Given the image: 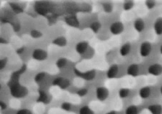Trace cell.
Instances as JSON below:
<instances>
[{
  "instance_id": "obj_17",
  "label": "cell",
  "mask_w": 162,
  "mask_h": 114,
  "mask_svg": "<svg viewBox=\"0 0 162 114\" xmlns=\"http://www.w3.org/2000/svg\"><path fill=\"white\" fill-rule=\"evenodd\" d=\"M53 43L57 46H59V47H64L67 43V41L64 37H59L53 41Z\"/></svg>"
},
{
  "instance_id": "obj_37",
  "label": "cell",
  "mask_w": 162,
  "mask_h": 114,
  "mask_svg": "<svg viewBox=\"0 0 162 114\" xmlns=\"http://www.w3.org/2000/svg\"><path fill=\"white\" fill-rule=\"evenodd\" d=\"M160 54H162V45L160 46Z\"/></svg>"
},
{
  "instance_id": "obj_35",
  "label": "cell",
  "mask_w": 162,
  "mask_h": 114,
  "mask_svg": "<svg viewBox=\"0 0 162 114\" xmlns=\"http://www.w3.org/2000/svg\"><path fill=\"white\" fill-rule=\"evenodd\" d=\"M5 62L3 61H0V69H2V68H3V66H5Z\"/></svg>"
},
{
  "instance_id": "obj_31",
  "label": "cell",
  "mask_w": 162,
  "mask_h": 114,
  "mask_svg": "<svg viewBox=\"0 0 162 114\" xmlns=\"http://www.w3.org/2000/svg\"><path fill=\"white\" fill-rule=\"evenodd\" d=\"M133 7V2L131 1H127L124 3V9L125 10H130Z\"/></svg>"
},
{
  "instance_id": "obj_12",
  "label": "cell",
  "mask_w": 162,
  "mask_h": 114,
  "mask_svg": "<svg viewBox=\"0 0 162 114\" xmlns=\"http://www.w3.org/2000/svg\"><path fill=\"white\" fill-rule=\"evenodd\" d=\"M150 93H151V89H150L149 86H145L142 87L140 91H139V95L141 98L143 99H146L148 97L150 96Z\"/></svg>"
},
{
  "instance_id": "obj_36",
  "label": "cell",
  "mask_w": 162,
  "mask_h": 114,
  "mask_svg": "<svg viewBox=\"0 0 162 114\" xmlns=\"http://www.w3.org/2000/svg\"><path fill=\"white\" fill-rule=\"evenodd\" d=\"M107 114H116V113H115V112H114V111H111V112H107Z\"/></svg>"
},
{
  "instance_id": "obj_4",
  "label": "cell",
  "mask_w": 162,
  "mask_h": 114,
  "mask_svg": "<svg viewBox=\"0 0 162 114\" xmlns=\"http://www.w3.org/2000/svg\"><path fill=\"white\" fill-rule=\"evenodd\" d=\"M148 72L154 76H159L162 74V66L160 64H153L148 68Z\"/></svg>"
},
{
  "instance_id": "obj_19",
  "label": "cell",
  "mask_w": 162,
  "mask_h": 114,
  "mask_svg": "<svg viewBox=\"0 0 162 114\" xmlns=\"http://www.w3.org/2000/svg\"><path fill=\"white\" fill-rule=\"evenodd\" d=\"M118 94H119V97H122V98H126L130 94V89H126V88H122L119 90Z\"/></svg>"
},
{
  "instance_id": "obj_25",
  "label": "cell",
  "mask_w": 162,
  "mask_h": 114,
  "mask_svg": "<svg viewBox=\"0 0 162 114\" xmlns=\"http://www.w3.org/2000/svg\"><path fill=\"white\" fill-rule=\"evenodd\" d=\"M45 76V73H39V74H37L36 77H35V81H36V82H40V81H41L44 79Z\"/></svg>"
},
{
  "instance_id": "obj_28",
  "label": "cell",
  "mask_w": 162,
  "mask_h": 114,
  "mask_svg": "<svg viewBox=\"0 0 162 114\" xmlns=\"http://www.w3.org/2000/svg\"><path fill=\"white\" fill-rule=\"evenodd\" d=\"M61 108L64 110H66V111H69L71 109V105L68 102H64L61 105Z\"/></svg>"
},
{
  "instance_id": "obj_9",
  "label": "cell",
  "mask_w": 162,
  "mask_h": 114,
  "mask_svg": "<svg viewBox=\"0 0 162 114\" xmlns=\"http://www.w3.org/2000/svg\"><path fill=\"white\" fill-rule=\"evenodd\" d=\"M88 48V43L87 42H80L79 43H77L76 47L77 53L80 54H83L85 53Z\"/></svg>"
},
{
  "instance_id": "obj_11",
  "label": "cell",
  "mask_w": 162,
  "mask_h": 114,
  "mask_svg": "<svg viewBox=\"0 0 162 114\" xmlns=\"http://www.w3.org/2000/svg\"><path fill=\"white\" fill-rule=\"evenodd\" d=\"M154 30L156 32V34L158 35L162 34V18H158L154 22Z\"/></svg>"
},
{
  "instance_id": "obj_2",
  "label": "cell",
  "mask_w": 162,
  "mask_h": 114,
  "mask_svg": "<svg viewBox=\"0 0 162 114\" xmlns=\"http://www.w3.org/2000/svg\"><path fill=\"white\" fill-rule=\"evenodd\" d=\"M152 51V45L149 42H143L140 47V54L142 57H147Z\"/></svg>"
},
{
  "instance_id": "obj_13",
  "label": "cell",
  "mask_w": 162,
  "mask_h": 114,
  "mask_svg": "<svg viewBox=\"0 0 162 114\" xmlns=\"http://www.w3.org/2000/svg\"><path fill=\"white\" fill-rule=\"evenodd\" d=\"M148 109L152 114H162V106L160 105H151Z\"/></svg>"
},
{
  "instance_id": "obj_22",
  "label": "cell",
  "mask_w": 162,
  "mask_h": 114,
  "mask_svg": "<svg viewBox=\"0 0 162 114\" xmlns=\"http://www.w3.org/2000/svg\"><path fill=\"white\" fill-rule=\"evenodd\" d=\"M66 64H67V60L64 57H61L57 61V66L58 68H64L66 66Z\"/></svg>"
},
{
  "instance_id": "obj_27",
  "label": "cell",
  "mask_w": 162,
  "mask_h": 114,
  "mask_svg": "<svg viewBox=\"0 0 162 114\" xmlns=\"http://www.w3.org/2000/svg\"><path fill=\"white\" fill-rule=\"evenodd\" d=\"M145 4L149 9H153L155 6V2L153 0H149V1L145 2Z\"/></svg>"
},
{
  "instance_id": "obj_10",
  "label": "cell",
  "mask_w": 162,
  "mask_h": 114,
  "mask_svg": "<svg viewBox=\"0 0 162 114\" xmlns=\"http://www.w3.org/2000/svg\"><path fill=\"white\" fill-rule=\"evenodd\" d=\"M127 74L132 77L137 76V74H139V66L136 64L131 65L127 69Z\"/></svg>"
},
{
  "instance_id": "obj_38",
  "label": "cell",
  "mask_w": 162,
  "mask_h": 114,
  "mask_svg": "<svg viewBox=\"0 0 162 114\" xmlns=\"http://www.w3.org/2000/svg\"><path fill=\"white\" fill-rule=\"evenodd\" d=\"M160 93L162 94V85H161V87H160Z\"/></svg>"
},
{
  "instance_id": "obj_34",
  "label": "cell",
  "mask_w": 162,
  "mask_h": 114,
  "mask_svg": "<svg viewBox=\"0 0 162 114\" xmlns=\"http://www.w3.org/2000/svg\"><path fill=\"white\" fill-rule=\"evenodd\" d=\"M103 7H104L105 11H107V12H108V13L111 12L112 10V6L111 4H105L104 6H103Z\"/></svg>"
},
{
  "instance_id": "obj_3",
  "label": "cell",
  "mask_w": 162,
  "mask_h": 114,
  "mask_svg": "<svg viewBox=\"0 0 162 114\" xmlns=\"http://www.w3.org/2000/svg\"><path fill=\"white\" fill-rule=\"evenodd\" d=\"M108 96H109V91L107 88L105 87H98L97 88L96 97L99 101H101V102L105 101L108 97Z\"/></svg>"
},
{
  "instance_id": "obj_21",
  "label": "cell",
  "mask_w": 162,
  "mask_h": 114,
  "mask_svg": "<svg viewBox=\"0 0 162 114\" xmlns=\"http://www.w3.org/2000/svg\"><path fill=\"white\" fill-rule=\"evenodd\" d=\"M80 114H94V112L88 106H84L80 109Z\"/></svg>"
},
{
  "instance_id": "obj_23",
  "label": "cell",
  "mask_w": 162,
  "mask_h": 114,
  "mask_svg": "<svg viewBox=\"0 0 162 114\" xmlns=\"http://www.w3.org/2000/svg\"><path fill=\"white\" fill-rule=\"evenodd\" d=\"M48 94H46L45 92H41L40 95H39V99H38V101H40V102H45L48 101Z\"/></svg>"
},
{
  "instance_id": "obj_33",
  "label": "cell",
  "mask_w": 162,
  "mask_h": 114,
  "mask_svg": "<svg viewBox=\"0 0 162 114\" xmlns=\"http://www.w3.org/2000/svg\"><path fill=\"white\" fill-rule=\"evenodd\" d=\"M17 114H32V112L29 109H21L19 110L18 112H17Z\"/></svg>"
},
{
  "instance_id": "obj_26",
  "label": "cell",
  "mask_w": 162,
  "mask_h": 114,
  "mask_svg": "<svg viewBox=\"0 0 162 114\" xmlns=\"http://www.w3.org/2000/svg\"><path fill=\"white\" fill-rule=\"evenodd\" d=\"M30 34H31V36L34 38H40V37L42 35V34L41 33L40 31H39V30H32L31 33H30Z\"/></svg>"
},
{
  "instance_id": "obj_24",
  "label": "cell",
  "mask_w": 162,
  "mask_h": 114,
  "mask_svg": "<svg viewBox=\"0 0 162 114\" xmlns=\"http://www.w3.org/2000/svg\"><path fill=\"white\" fill-rule=\"evenodd\" d=\"M101 27V24L99 23V22H94L91 25V29L93 30L94 32H98V30H99V28Z\"/></svg>"
},
{
  "instance_id": "obj_16",
  "label": "cell",
  "mask_w": 162,
  "mask_h": 114,
  "mask_svg": "<svg viewBox=\"0 0 162 114\" xmlns=\"http://www.w3.org/2000/svg\"><path fill=\"white\" fill-rule=\"evenodd\" d=\"M131 46L130 43H125L120 49V54L122 56H126L131 52Z\"/></svg>"
},
{
  "instance_id": "obj_29",
  "label": "cell",
  "mask_w": 162,
  "mask_h": 114,
  "mask_svg": "<svg viewBox=\"0 0 162 114\" xmlns=\"http://www.w3.org/2000/svg\"><path fill=\"white\" fill-rule=\"evenodd\" d=\"M69 81L67 80V79H64V81H62V83H61L60 86H61L62 89H65V88H67V87L69 85Z\"/></svg>"
},
{
  "instance_id": "obj_1",
  "label": "cell",
  "mask_w": 162,
  "mask_h": 114,
  "mask_svg": "<svg viewBox=\"0 0 162 114\" xmlns=\"http://www.w3.org/2000/svg\"><path fill=\"white\" fill-rule=\"evenodd\" d=\"M11 93L15 97H22L27 94L28 90L25 87L21 86L18 83V84H15L11 87Z\"/></svg>"
},
{
  "instance_id": "obj_14",
  "label": "cell",
  "mask_w": 162,
  "mask_h": 114,
  "mask_svg": "<svg viewBox=\"0 0 162 114\" xmlns=\"http://www.w3.org/2000/svg\"><path fill=\"white\" fill-rule=\"evenodd\" d=\"M118 72V66H117V65H113V66H111L109 68L107 75V77L109 78H113L117 75Z\"/></svg>"
},
{
  "instance_id": "obj_8",
  "label": "cell",
  "mask_w": 162,
  "mask_h": 114,
  "mask_svg": "<svg viewBox=\"0 0 162 114\" xmlns=\"http://www.w3.org/2000/svg\"><path fill=\"white\" fill-rule=\"evenodd\" d=\"M36 11L37 12L41 15H45L48 11V6L45 2H38L36 4Z\"/></svg>"
},
{
  "instance_id": "obj_5",
  "label": "cell",
  "mask_w": 162,
  "mask_h": 114,
  "mask_svg": "<svg viewBox=\"0 0 162 114\" xmlns=\"http://www.w3.org/2000/svg\"><path fill=\"white\" fill-rule=\"evenodd\" d=\"M110 30L113 34H119L124 30V26L120 22H115L111 24Z\"/></svg>"
},
{
  "instance_id": "obj_15",
  "label": "cell",
  "mask_w": 162,
  "mask_h": 114,
  "mask_svg": "<svg viewBox=\"0 0 162 114\" xmlns=\"http://www.w3.org/2000/svg\"><path fill=\"white\" fill-rule=\"evenodd\" d=\"M134 28L135 30L138 32L143 31L145 29V22L141 19H137L134 22Z\"/></svg>"
},
{
  "instance_id": "obj_6",
  "label": "cell",
  "mask_w": 162,
  "mask_h": 114,
  "mask_svg": "<svg viewBox=\"0 0 162 114\" xmlns=\"http://www.w3.org/2000/svg\"><path fill=\"white\" fill-rule=\"evenodd\" d=\"M33 57L38 61L45 60L47 57L46 51H45L44 50H41V49H36L33 52Z\"/></svg>"
},
{
  "instance_id": "obj_18",
  "label": "cell",
  "mask_w": 162,
  "mask_h": 114,
  "mask_svg": "<svg viewBox=\"0 0 162 114\" xmlns=\"http://www.w3.org/2000/svg\"><path fill=\"white\" fill-rule=\"evenodd\" d=\"M138 113V109H137V106L131 105L129 106L128 108L126 110V114H137Z\"/></svg>"
},
{
  "instance_id": "obj_39",
  "label": "cell",
  "mask_w": 162,
  "mask_h": 114,
  "mask_svg": "<svg viewBox=\"0 0 162 114\" xmlns=\"http://www.w3.org/2000/svg\"><path fill=\"white\" fill-rule=\"evenodd\" d=\"M0 89H1V85H0Z\"/></svg>"
},
{
  "instance_id": "obj_32",
  "label": "cell",
  "mask_w": 162,
  "mask_h": 114,
  "mask_svg": "<svg viewBox=\"0 0 162 114\" xmlns=\"http://www.w3.org/2000/svg\"><path fill=\"white\" fill-rule=\"evenodd\" d=\"M78 95L80 96V97H84V96H85L88 93V89H80V90L78 91Z\"/></svg>"
},
{
  "instance_id": "obj_20",
  "label": "cell",
  "mask_w": 162,
  "mask_h": 114,
  "mask_svg": "<svg viewBox=\"0 0 162 114\" xmlns=\"http://www.w3.org/2000/svg\"><path fill=\"white\" fill-rule=\"evenodd\" d=\"M66 22L68 23L69 24L70 26H77L79 24L77 19L75 17H68L66 19Z\"/></svg>"
},
{
  "instance_id": "obj_30",
  "label": "cell",
  "mask_w": 162,
  "mask_h": 114,
  "mask_svg": "<svg viewBox=\"0 0 162 114\" xmlns=\"http://www.w3.org/2000/svg\"><path fill=\"white\" fill-rule=\"evenodd\" d=\"M63 81L64 78H56V79H54V81H53V85H61Z\"/></svg>"
},
{
  "instance_id": "obj_7",
  "label": "cell",
  "mask_w": 162,
  "mask_h": 114,
  "mask_svg": "<svg viewBox=\"0 0 162 114\" xmlns=\"http://www.w3.org/2000/svg\"><path fill=\"white\" fill-rule=\"evenodd\" d=\"M75 72H76V74H77L79 77L84 78V79H86V80H88V81L92 80V79H94L95 77V70H90V71L86 72V73H80V72H79L77 70H75Z\"/></svg>"
}]
</instances>
